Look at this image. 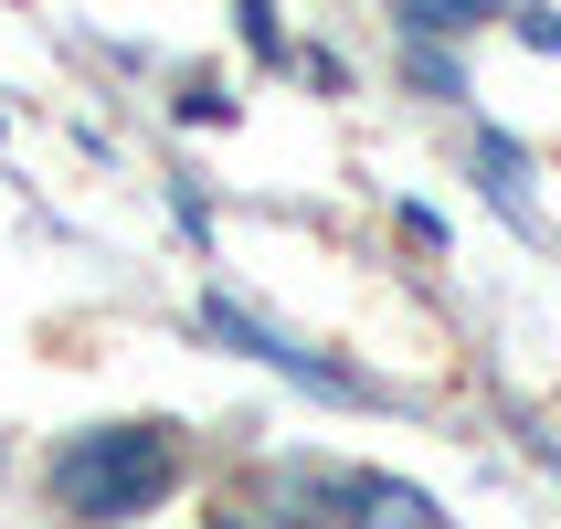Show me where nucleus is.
Returning <instances> with one entry per match:
<instances>
[{"label":"nucleus","mask_w":561,"mask_h":529,"mask_svg":"<svg viewBox=\"0 0 561 529\" xmlns=\"http://www.w3.org/2000/svg\"><path fill=\"white\" fill-rule=\"evenodd\" d=\"M170 476H181V445H170V424H95V435L54 445L43 498H54L75 529H117V519H138V508L170 498Z\"/></svg>","instance_id":"1"},{"label":"nucleus","mask_w":561,"mask_h":529,"mask_svg":"<svg viewBox=\"0 0 561 529\" xmlns=\"http://www.w3.org/2000/svg\"><path fill=\"white\" fill-rule=\"evenodd\" d=\"M202 329H213V340H233V349H254L265 371L308 381V392H340V403H360V371H340V360H318L308 340H286V329H265V318H254V308H233V297H213V308H202Z\"/></svg>","instance_id":"2"},{"label":"nucleus","mask_w":561,"mask_h":529,"mask_svg":"<svg viewBox=\"0 0 561 529\" xmlns=\"http://www.w3.org/2000/svg\"><path fill=\"white\" fill-rule=\"evenodd\" d=\"M340 508H360V529H445L424 487H392V476H318Z\"/></svg>","instance_id":"3"},{"label":"nucleus","mask_w":561,"mask_h":529,"mask_svg":"<svg viewBox=\"0 0 561 529\" xmlns=\"http://www.w3.org/2000/svg\"><path fill=\"white\" fill-rule=\"evenodd\" d=\"M413 32H477V22H499L508 0H392Z\"/></svg>","instance_id":"4"},{"label":"nucleus","mask_w":561,"mask_h":529,"mask_svg":"<svg viewBox=\"0 0 561 529\" xmlns=\"http://www.w3.org/2000/svg\"><path fill=\"white\" fill-rule=\"evenodd\" d=\"M477 159H488V191H499V202H508V212H519V222H530V159H519V149H508V138H477Z\"/></svg>","instance_id":"5"},{"label":"nucleus","mask_w":561,"mask_h":529,"mask_svg":"<svg viewBox=\"0 0 561 529\" xmlns=\"http://www.w3.org/2000/svg\"><path fill=\"white\" fill-rule=\"evenodd\" d=\"M233 11H244V43H254V54H276V11H265V0H233Z\"/></svg>","instance_id":"6"}]
</instances>
